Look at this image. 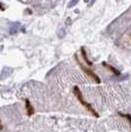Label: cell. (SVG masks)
<instances>
[{"mask_svg":"<svg viewBox=\"0 0 131 132\" xmlns=\"http://www.w3.org/2000/svg\"><path fill=\"white\" fill-rule=\"evenodd\" d=\"M73 92L75 94L77 100L79 101V103H80L85 109H87L88 111H90V112H91L94 116H96V117H99V116H100V114L98 113V111L93 108V105H91V104H89L87 101L84 99V97H83V95H82V92L80 91V89L78 88L77 86H75V87L73 88Z\"/></svg>","mask_w":131,"mask_h":132,"instance_id":"cell-1","label":"cell"},{"mask_svg":"<svg viewBox=\"0 0 131 132\" xmlns=\"http://www.w3.org/2000/svg\"><path fill=\"white\" fill-rule=\"evenodd\" d=\"M76 59H77V61H78V64L80 65V67H81V69H82L83 71L85 72V73L87 74L88 76H90V77L92 78V79H93L95 82L98 83V84H100V83H101V79L99 78L98 75H97V74H96V73H95L94 71H92L91 69H89V68H87V67H85V66L83 65V64L81 63V62H80V61L78 60V58H76Z\"/></svg>","mask_w":131,"mask_h":132,"instance_id":"cell-2","label":"cell"},{"mask_svg":"<svg viewBox=\"0 0 131 132\" xmlns=\"http://www.w3.org/2000/svg\"><path fill=\"white\" fill-rule=\"evenodd\" d=\"M25 103H26V110H27V114L29 116H32L33 114H35V110H34L33 105L31 104V102L28 99L25 100Z\"/></svg>","mask_w":131,"mask_h":132,"instance_id":"cell-3","label":"cell"},{"mask_svg":"<svg viewBox=\"0 0 131 132\" xmlns=\"http://www.w3.org/2000/svg\"><path fill=\"white\" fill-rule=\"evenodd\" d=\"M103 65L105 67V68H108L109 71H111L113 74H114L115 76H119L120 75V72L117 70V69H115L113 66H111V65H109V64H108L107 62H103Z\"/></svg>","mask_w":131,"mask_h":132,"instance_id":"cell-4","label":"cell"},{"mask_svg":"<svg viewBox=\"0 0 131 132\" xmlns=\"http://www.w3.org/2000/svg\"><path fill=\"white\" fill-rule=\"evenodd\" d=\"M81 53H82V56H83V58H84V60H85V62L87 63L88 65H89V66L93 65V63L89 60V58H88V56H87V52H86V50H85V48H84V47H82V48H81Z\"/></svg>","mask_w":131,"mask_h":132,"instance_id":"cell-5","label":"cell"},{"mask_svg":"<svg viewBox=\"0 0 131 132\" xmlns=\"http://www.w3.org/2000/svg\"><path fill=\"white\" fill-rule=\"evenodd\" d=\"M118 116L127 118V119L129 120V122H130V124H131V116H130V114H124V113H122V112H118Z\"/></svg>","mask_w":131,"mask_h":132,"instance_id":"cell-6","label":"cell"},{"mask_svg":"<svg viewBox=\"0 0 131 132\" xmlns=\"http://www.w3.org/2000/svg\"><path fill=\"white\" fill-rule=\"evenodd\" d=\"M77 2H78V0H73V2H72V3H70V4H69V7H73V6L75 5V4H76Z\"/></svg>","mask_w":131,"mask_h":132,"instance_id":"cell-7","label":"cell"},{"mask_svg":"<svg viewBox=\"0 0 131 132\" xmlns=\"http://www.w3.org/2000/svg\"><path fill=\"white\" fill-rule=\"evenodd\" d=\"M94 1H95V0H92V4H93V3H94Z\"/></svg>","mask_w":131,"mask_h":132,"instance_id":"cell-8","label":"cell"}]
</instances>
